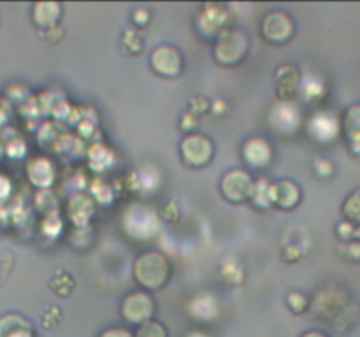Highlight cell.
Listing matches in <instances>:
<instances>
[{
  "label": "cell",
  "instance_id": "obj_1",
  "mask_svg": "<svg viewBox=\"0 0 360 337\" xmlns=\"http://www.w3.org/2000/svg\"><path fill=\"white\" fill-rule=\"evenodd\" d=\"M172 274L171 260L160 251H144L134 260L132 276L144 291H158L169 283Z\"/></svg>",
  "mask_w": 360,
  "mask_h": 337
},
{
  "label": "cell",
  "instance_id": "obj_2",
  "mask_svg": "<svg viewBox=\"0 0 360 337\" xmlns=\"http://www.w3.org/2000/svg\"><path fill=\"white\" fill-rule=\"evenodd\" d=\"M250 53V37L241 28H225L213 41V60L224 69L241 65Z\"/></svg>",
  "mask_w": 360,
  "mask_h": 337
},
{
  "label": "cell",
  "instance_id": "obj_3",
  "mask_svg": "<svg viewBox=\"0 0 360 337\" xmlns=\"http://www.w3.org/2000/svg\"><path fill=\"white\" fill-rule=\"evenodd\" d=\"M179 157L185 167L199 171L211 164L214 158V144L211 137L200 132H190L179 143Z\"/></svg>",
  "mask_w": 360,
  "mask_h": 337
},
{
  "label": "cell",
  "instance_id": "obj_4",
  "mask_svg": "<svg viewBox=\"0 0 360 337\" xmlns=\"http://www.w3.org/2000/svg\"><path fill=\"white\" fill-rule=\"evenodd\" d=\"M155 311H157L155 298L144 290L130 291L123 297L122 304H120V316L127 325L132 326H139L153 319Z\"/></svg>",
  "mask_w": 360,
  "mask_h": 337
},
{
  "label": "cell",
  "instance_id": "obj_5",
  "mask_svg": "<svg viewBox=\"0 0 360 337\" xmlns=\"http://www.w3.org/2000/svg\"><path fill=\"white\" fill-rule=\"evenodd\" d=\"M229 28V11L225 4H204L193 20V30L202 41H214Z\"/></svg>",
  "mask_w": 360,
  "mask_h": 337
},
{
  "label": "cell",
  "instance_id": "obj_6",
  "mask_svg": "<svg viewBox=\"0 0 360 337\" xmlns=\"http://www.w3.org/2000/svg\"><path fill=\"white\" fill-rule=\"evenodd\" d=\"M302 121H304L302 119V112L294 100H278L269 111V116H267L271 132L280 137L295 136L301 130Z\"/></svg>",
  "mask_w": 360,
  "mask_h": 337
},
{
  "label": "cell",
  "instance_id": "obj_7",
  "mask_svg": "<svg viewBox=\"0 0 360 337\" xmlns=\"http://www.w3.org/2000/svg\"><path fill=\"white\" fill-rule=\"evenodd\" d=\"M295 35V23L285 11H271L260 23V37L269 46H287Z\"/></svg>",
  "mask_w": 360,
  "mask_h": 337
},
{
  "label": "cell",
  "instance_id": "obj_8",
  "mask_svg": "<svg viewBox=\"0 0 360 337\" xmlns=\"http://www.w3.org/2000/svg\"><path fill=\"white\" fill-rule=\"evenodd\" d=\"M255 179L245 168H231L220 179V193L229 204L241 206L250 202Z\"/></svg>",
  "mask_w": 360,
  "mask_h": 337
},
{
  "label": "cell",
  "instance_id": "obj_9",
  "mask_svg": "<svg viewBox=\"0 0 360 337\" xmlns=\"http://www.w3.org/2000/svg\"><path fill=\"white\" fill-rule=\"evenodd\" d=\"M122 223L127 234L134 239H139V241H146V239L153 237L158 232V227H160L157 214L144 206L130 207Z\"/></svg>",
  "mask_w": 360,
  "mask_h": 337
},
{
  "label": "cell",
  "instance_id": "obj_10",
  "mask_svg": "<svg viewBox=\"0 0 360 337\" xmlns=\"http://www.w3.org/2000/svg\"><path fill=\"white\" fill-rule=\"evenodd\" d=\"M150 67L158 77L164 79H176L181 76L185 60L179 48L172 44H160L151 51Z\"/></svg>",
  "mask_w": 360,
  "mask_h": 337
},
{
  "label": "cell",
  "instance_id": "obj_11",
  "mask_svg": "<svg viewBox=\"0 0 360 337\" xmlns=\"http://www.w3.org/2000/svg\"><path fill=\"white\" fill-rule=\"evenodd\" d=\"M243 161L252 171H266L273 164V146L264 137H250L241 147Z\"/></svg>",
  "mask_w": 360,
  "mask_h": 337
},
{
  "label": "cell",
  "instance_id": "obj_12",
  "mask_svg": "<svg viewBox=\"0 0 360 337\" xmlns=\"http://www.w3.org/2000/svg\"><path fill=\"white\" fill-rule=\"evenodd\" d=\"M302 192L292 179H280L271 183V204L280 211H292L301 204Z\"/></svg>",
  "mask_w": 360,
  "mask_h": 337
},
{
  "label": "cell",
  "instance_id": "obj_13",
  "mask_svg": "<svg viewBox=\"0 0 360 337\" xmlns=\"http://www.w3.org/2000/svg\"><path fill=\"white\" fill-rule=\"evenodd\" d=\"M63 18V6L60 2H35L32 6V21L42 32L58 28Z\"/></svg>",
  "mask_w": 360,
  "mask_h": 337
},
{
  "label": "cell",
  "instance_id": "obj_14",
  "mask_svg": "<svg viewBox=\"0 0 360 337\" xmlns=\"http://www.w3.org/2000/svg\"><path fill=\"white\" fill-rule=\"evenodd\" d=\"M301 72L295 65H281L276 70V93L280 100L292 102L297 95L299 86H301Z\"/></svg>",
  "mask_w": 360,
  "mask_h": 337
},
{
  "label": "cell",
  "instance_id": "obj_15",
  "mask_svg": "<svg viewBox=\"0 0 360 337\" xmlns=\"http://www.w3.org/2000/svg\"><path fill=\"white\" fill-rule=\"evenodd\" d=\"M306 126H308L309 136L316 143H329L340 132V123H338V119L333 114H327V112H320V114H315L313 118H309Z\"/></svg>",
  "mask_w": 360,
  "mask_h": 337
},
{
  "label": "cell",
  "instance_id": "obj_16",
  "mask_svg": "<svg viewBox=\"0 0 360 337\" xmlns=\"http://www.w3.org/2000/svg\"><path fill=\"white\" fill-rule=\"evenodd\" d=\"M0 337H35L32 323L18 312L0 316Z\"/></svg>",
  "mask_w": 360,
  "mask_h": 337
},
{
  "label": "cell",
  "instance_id": "obj_17",
  "mask_svg": "<svg viewBox=\"0 0 360 337\" xmlns=\"http://www.w3.org/2000/svg\"><path fill=\"white\" fill-rule=\"evenodd\" d=\"M28 179L39 188H48L55 181V167L46 158H35L28 164Z\"/></svg>",
  "mask_w": 360,
  "mask_h": 337
},
{
  "label": "cell",
  "instance_id": "obj_18",
  "mask_svg": "<svg viewBox=\"0 0 360 337\" xmlns=\"http://www.w3.org/2000/svg\"><path fill=\"white\" fill-rule=\"evenodd\" d=\"M190 315L200 322H210L218 315V304L211 295H200L190 302Z\"/></svg>",
  "mask_w": 360,
  "mask_h": 337
},
{
  "label": "cell",
  "instance_id": "obj_19",
  "mask_svg": "<svg viewBox=\"0 0 360 337\" xmlns=\"http://www.w3.org/2000/svg\"><path fill=\"white\" fill-rule=\"evenodd\" d=\"M343 130L348 143L354 147H360V105H352L343 119Z\"/></svg>",
  "mask_w": 360,
  "mask_h": 337
},
{
  "label": "cell",
  "instance_id": "obj_20",
  "mask_svg": "<svg viewBox=\"0 0 360 337\" xmlns=\"http://www.w3.org/2000/svg\"><path fill=\"white\" fill-rule=\"evenodd\" d=\"M250 202H252L253 207H257L259 211L273 209V204H271V183L267 181V179H259V181H255L252 197H250Z\"/></svg>",
  "mask_w": 360,
  "mask_h": 337
},
{
  "label": "cell",
  "instance_id": "obj_21",
  "mask_svg": "<svg viewBox=\"0 0 360 337\" xmlns=\"http://www.w3.org/2000/svg\"><path fill=\"white\" fill-rule=\"evenodd\" d=\"M341 211H343V216L348 223L360 228V188L352 192L350 195L345 199Z\"/></svg>",
  "mask_w": 360,
  "mask_h": 337
},
{
  "label": "cell",
  "instance_id": "obj_22",
  "mask_svg": "<svg viewBox=\"0 0 360 337\" xmlns=\"http://www.w3.org/2000/svg\"><path fill=\"white\" fill-rule=\"evenodd\" d=\"M74 286H76V283H74V277L70 276L69 272H63V270H58V272L55 274V277L51 279V283H49V288H51V290L62 298L70 297Z\"/></svg>",
  "mask_w": 360,
  "mask_h": 337
},
{
  "label": "cell",
  "instance_id": "obj_23",
  "mask_svg": "<svg viewBox=\"0 0 360 337\" xmlns=\"http://www.w3.org/2000/svg\"><path fill=\"white\" fill-rule=\"evenodd\" d=\"M143 48H144V42L137 28H129V30L123 32L122 49L127 53V55L129 56L139 55V53L143 51Z\"/></svg>",
  "mask_w": 360,
  "mask_h": 337
},
{
  "label": "cell",
  "instance_id": "obj_24",
  "mask_svg": "<svg viewBox=\"0 0 360 337\" xmlns=\"http://www.w3.org/2000/svg\"><path fill=\"white\" fill-rule=\"evenodd\" d=\"M134 337H169V332L160 322L150 319V322L137 326V330L134 332Z\"/></svg>",
  "mask_w": 360,
  "mask_h": 337
},
{
  "label": "cell",
  "instance_id": "obj_25",
  "mask_svg": "<svg viewBox=\"0 0 360 337\" xmlns=\"http://www.w3.org/2000/svg\"><path fill=\"white\" fill-rule=\"evenodd\" d=\"M287 305L294 315H302V312L308 311L309 300L304 293L301 291H290L287 295Z\"/></svg>",
  "mask_w": 360,
  "mask_h": 337
},
{
  "label": "cell",
  "instance_id": "obj_26",
  "mask_svg": "<svg viewBox=\"0 0 360 337\" xmlns=\"http://www.w3.org/2000/svg\"><path fill=\"white\" fill-rule=\"evenodd\" d=\"M13 265H14L13 253H11L7 248H4V246H0V283H4V281L7 279V276H9L11 270H13Z\"/></svg>",
  "mask_w": 360,
  "mask_h": 337
},
{
  "label": "cell",
  "instance_id": "obj_27",
  "mask_svg": "<svg viewBox=\"0 0 360 337\" xmlns=\"http://www.w3.org/2000/svg\"><path fill=\"white\" fill-rule=\"evenodd\" d=\"M207 111H210V102H207V98H204V97H195L192 102H190L188 114H192L193 118L199 119L200 116L206 114Z\"/></svg>",
  "mask_w": 360,
  "mask_h": 337
},
{
  "label": "cell",
  "instance_id": "obj_28",
  "mask_svg": "<svg viewBox=\"0 0 360 337\" xmlns=\"http://www.w3.org/2000/svg\"><path fill=\"white\" fill-rule=\"evenodd\" d=\"M150 20H151V13L148 9H144V7H137V9L134 11L132 23L136 25L137 28H144L148 23H150Z\"/></svg>",
  "mask_w": 360,
  "mask_h": 337
},
{
  "label": "cell",
  "instance_id": "obj_29",
  "mask_svg": "<svg viewBox=\"0 0 360 337\" xmlns=\"http://www.w3.org/2000/svg\"><path fill=\"white\" fill-rule=\"evenodd\" d=\"M357 230L359 227L348 223V221H343V223H340V227H338V235H340V239H343V241H352V239L357 237Z\"/></svg>",
  "mask_w": 360,
  "mask_h": 337
},
{
  "label": "cell",
  "instance_id": "obj_30",
  "mask_svg": "<svg viewBox=\"0 0 360 337\" xmlns=\"http://www.w3.org/2000/svg\"><path fill=\"white\" fill-rule=\"evenodd\" d=\"M98 337H134V332L123 326H109Z\"/></svg>",
  "mask_w": 360,
  "mask_h": 337
},
{
  "label": "cell",
  "instance_id": "obj_31",
  "mask_svg": "<svg viewBox=\"0 0 360 337\" xmlns=\"http://www.w3.org/2000/svg\"><path fill=\"white\" fill-rule=\"evenodd\" d=\"M301 337H329L326 332H322V330H308V332L302 333Z\"/></svg>",
  "mask_w": 360,
  "mask_h": 337
},
{
  "label": "cell",
  "instance_id": "obj_32",
  "mask_svg": "<svg viewBox=\"0 0 360 337\" xmlns=\"http://www.w3.org/2000/svg\"><path fill=\"white\" fill-rule=\"evenodd\" d=\"M186 337H207V336L206 333H200V332H190Z\"/></svg>",
  "mask_w": 360,
  "mask_h": 337
},
{
  "label": "cell",
  "instance_id": "obj_33",
  "mask_svg": "<svg viewBox=\"0 0 360 337\" xmlns=\"http://www.w3.org/2000/svg\"><path fill=\"white\" fill-rule=\"evenodd\" d=\"M0 158H2V147H0Z\"/></svg>",
  "mask_w": 360,
  "mask_h": 337
}]
</instances>
